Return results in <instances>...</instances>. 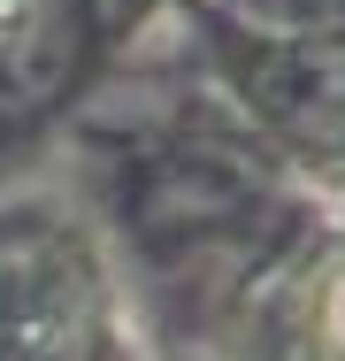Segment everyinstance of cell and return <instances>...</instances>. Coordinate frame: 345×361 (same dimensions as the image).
<instances>
[{"label": "cell", "instance_id": "1", "mask_svg": "<svg viewBox=\"0 0 345 361\" xmlns=\"http://www.w3.org/2000/svg\"><path fill=\"white\" fill-rule=\"evenodd\" d=\"M338 331H345V292H338Z\"/></svg>", "mask_w": 345, "mask_h": 361}]
</instances>
